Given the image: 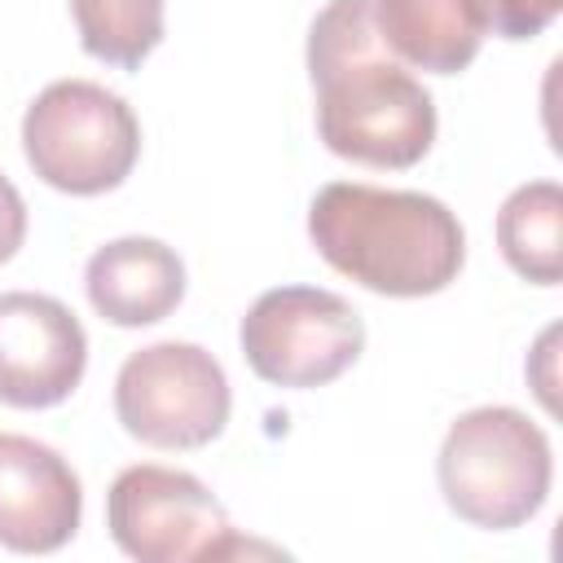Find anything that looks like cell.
<instances>
[{
    "label": "cell",
    "mask_w": 563,
    "mask_h": 563,
    "mask_svg": "<svg viewBox=\"0 0 563 563\" xmlns=\"http://www.w3.org/2000/svg\"><path fill=\"white\" fill-rule=\"evenodd\" d=\"M308 75L317 88V132L330 154L400 172L431 150L435 101L378 40L369 0H330L312 18Z\"/></svg>",
    "instance_id": "1"
},
{
    "label": "cell",
    "mask_w": 563,
    "mask_h": 563,
    "mask_svg": "<svg viewBox=\"0 0 563 563\" xmlns=\"http://www.w3.org/2000/svg\"><path fill=\"white\" fill-rule=\"evenodd\" d=\"M308 238L330 268L391 299L444 290L466 260V233L440 198L361 180H330L317 189Z\"/></svg>",
    "instance_id": "2"
},
{
    "label": "cell",
    "mask_w": 563,
    "mask_h": 563,
    "mask_svg": "<svg viewBox=\"0 0 563 563\" xmlns=\"http://www.w3.org/2000/svg\"><path fill=\"white\" fill-rule=\"evenodd\" d=\"M550 475L554 462L545 431L510 405L466 409L444 431L435 457V479L449 510L488 532L528 523L550 497Z\"/></svg>",
    "instance_id": "3"
},
{
    "label": "cell",
    "mask_w": 563,
    "mask_h": 563,
    "mask_svg": "<svg viewBox=\"0 0 563 563\" xmlns=\"http://www.w3.org/2000/svg\"><path fill=\"white\" fill-rule=\"evenodd\" d=\"M22 150L44 185L92 198L132 176L141 123L119 92L92 79H57L26 106Z\"/></svg>",
    "instance_id": "4"
},
{
    "label": "cell",
    "mask_w": 563,
    "mask_h": 563,
    "mask_svg": "<svg viewBox=\"0 0 563 563\" xmlns=\"http://www.w3.org/2000/svg\"><path fill=\"white\" fill-rule=\"evenodd\" d=\"M224 365L198 343H150L119 365L114 413L150 449H202L229 422Z\"/></svg>",
    "instance_id": "5"
},
{
    "label": "cell",
    "mask_w": 563,
    "mask_h": 563,
    "mask_svg": "<svg viewBox=\"0 0 563 563\" xmlns=\"http://www.w3.org/2000/svg\"><path fill=\"white\" fill-rule=\"evenodd\" d=\"M242 356L273 387H325L365 347L361 312L321 286L264 290L242 317Z\"/></svg>",
    "instance_id": "6"
},
{
    "label": "cell",
    "mask_w": 563,
    "mask_h": 563,
    "mask_svg": "<svg viewBox=\"0 0 563 563\" xmlns=\"http://www.w3.org/2000/svg\"><path fill=\"white\" fill-rule=\"evenodd\" d=\"M106 523L114 545L141 563H189L242 550L224 506L211 488L172 466H128L106 493Z\"/></svg>",
    "instance_id": "7"
},
{
    "label": "cell",
    "mask_w": 563,
    "mask_h": 563,
    "mask_svg": "<svg viewBox=\"0 0 563 563\" xmlns=\"http://www.w3.org/2000/svg\"><path fill=\"white\" fill-rule=\"evenodd\" d=\"M88 369V334L79 317L35 290L0 295V405H62Z\"/></svg>",
    "instance_id": "8"
},
{
    "label": "cell",
    "mask_w": 563,
    "mask_h": 563,
    "mask_svg": "<svg viewBox=\"0 0 563 563\" xmlns=\"http://www.w3.org/2000/svg\"><path fill=\"white\" fill-rule=\"evenodd\" d=\"M84 515V488L70 462L31 440L0 431V545L18 554L62 550Z\"/></svg>",
    "instance_id": "9"
},
{
    "label": "cell",
    "mask_w": 563,
    "mask_h": 563,
    "mask_svg": "<svg viewBox=\"0 0 563 563\" xmlns=\"http://www.w3.org/2000/svg\"><path fill=\"white\" fill-rule=\"evenodd\" d=\"M84 290L110 325H154L185 299V264L158 238H114L88 255Z\"/></svg>",
    "instance_id": "10"
},
{
    "label": "cell",
    "mask_w": 563,
    "mask_h": 563,
    "mask_svg": "<svg viewBox=\"0 0 563 563\" xmlns=\"http://www.w3.org/2000/svg\"><path fill=\"white\" fill-rule=\"evenodd\" d=\"M369 18L396 62L431 75L466 70L488 35L471 0H369Z\"/></svg>",
    "instance_id": "11"
},
{
    "label": "cell",
    "mask_w": 563,
    "mask_h": 563,
    "mask_svg": "<svg viewBox=\"0 0 563 563\" xmlns=\"http://www.w3.org/2000/svg\"><path fill=\"white\" fill-rule=\"evenodd\" d=\"M497 246L523 282L559 286L563 277V189L554 180L519 185L497 211Z\"/></svg>",
    "instance_id": "12"
},
{
    "label": "cell",
    "mask_w": 563,
    "mask_h": 563,
    "mask_svg": "<svg viewBox=\"0 0 563 563\" xmlns=\"http://www.w3.org/2000/svg\"><path fill=\"white\" fill-rule=\"evenodd\" d=\"M167 0H70L75 31L88 57L136 70L163 40Z\"/></svg>",
    "instance_id": "13"
},
{
    "label": "cell",
    "mask_w": 563,
    "mask_h": 563,
    "mask_svg": "<svg viewBox=\"0 0 563 563\" xmlns=\"http://www.w3.org/2000/svg\"><path fill=\"white\" fill-rule=\"evenodd\" d=\"M484 31L501 35V40H532L541 35L554 18L563 0H471Z\"/></svg>",
    "instance_id": "14"
},
{
    "label": "cell",
    "mask_w": 563,
    "mask_h": 563,
    "mask_svg": "<svg viewBox=\"0 0 563 563\" xmlns=\"http://www.w3.org/2000/svg\"><path fill=\"white\" fill-rule=\"evenodd\" d=\"M22 238H26V202L13 189V180L0 172V264L18 255Z\"/></svg>",
    "instance_id": "15"
}]
</instances>
